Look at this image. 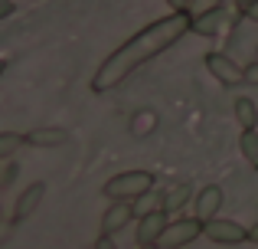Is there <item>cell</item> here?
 I'll return each instance as SVG.
<instances>
[{"instance_id": "cell-23", "label": "cell", "mask_w": 258, "mask_h": 249, "mask_svg": "<svg viewBox=\"0 0 258 249\" xmlns=\"http://www.w3.org/2000/svg\"><path fill=\"white\" fill-rule=\"evenodd\" d=\"M170 10H189V0H167Z\"/></svg>"}, {"instance_id": "cell-20", "label": "cell", "mask_w": 258, "mask_h": 249, "mask_svg": "<svg viewBox=\"0 0 258 249\" xmlns=\"http://www.w3.org/2000/svg\"><path fill=\"white\" fill-rule=\"evenodd\" d=\"M17 171H20V167L13 164V161L7 164V171H0V180H4V187H10V184H13V177H17Z\"/></svg>"}, {"instance_id": "cell-1", "label": "cell", "mask_w": 258, "mask_h": 249, "mask_svg": "<svg viewBox=\"0 0 258 249\" xmlns=\"http://www.w3.org/2000/svg\"><path fill=\"white\" fill-rule=\"evenodd\" d=\"M186 33H193V13L189 10H170L167 17L147 23L144 30H138L131 39H124V43L95 69L92 92L118 89V85L124 82V79H131L141 66H147L151 59H157L160 53H167L170 46H176Z\"/></svg>"}, {"instance_id": "cell-10", "label": "cell", "mask_w": 258, "mask_h": 249, "mask_svg": "<svg viewBox=\"0 0 258 249\" xmlns=\"http://www.w3.org/2000/svg\"><path fill=\"white\" fill-rule=\"evenodd\" d=\"M226 23H229L226 7H213V10H206V13H193V30L203 33V36H213V33H219Z\"/></svg>"}, {"instance_id": "cell-2", "label": "cell", "mask_w": 258, "mask_h": 249, "mask_svg": "<svg viewBox=\"0 0 258 249\" xmlns=\"http://www.w3.org/2000/svg\"><path fill=\"white\" fill-rule=\"evenodd\" d=\"M154 184H157V177H154L151 171H121V174H114V177L105 180L101 193H105L111 204H138L144 193L154 190Z\"/></svg>"}, {"instance_id": "cell-6", "label": "cell", "mask_w": 258, "mask_h": 249, "mask_svg": "<svg viewBox=\"0 0 258 249\" xmlns=\"http://www.w3.org/2000/svg\"><path fill=\"white\" fill-rule=\"evenodd\" d=\"M46 200V180H33V184H26L23 190L17 193V200H13V213L10 220L13 223H23V220H30L33 213L39 210V204Z\"/></svg>"}, {"instance_id": "cell-25", "label": "cell", "mask_w": 258, "mask_h": 249, "mask_svg": "<svg viewBox=\"0 0 258 249\" xmlns=\"http://www.w3.org/2000/svg\"><path fill=\"white\" fill-rule=\"evenodd\" d=\"M4 72H7V63H4V59H0V76H4Z\"/></svg>"}, {"instance_id": "cell-18", "label": "cell", "mask_w": 258, "mask_h": 249, "mask_svg": "<svg viewBox=\"0 0 258 249\" xmlns=\"http://www.w3.org/2000/svg\"><path fill=\"white\" fill-rule=\"evenodd\" d=\"M13 226H17V223H13V220H7V217H0V246H4V243H7V239H10V233H13Z\"/></svg>"}, {"instance_id": "cell-22", "label": "cell", "mask_w": 258, "mask_h": 249, "mask_svg": "<svg viewBox=\"0 0 258 249\" xmlns=\"http://www.w3.org/2000/svg\"><path fill=\"white\" fill-rule=\"evenodd\" d=\"M13 10H17V7H13V0H0V20H7Z\"/></svg>"}, {"instance_id": "cell-13", "label": "cell", "mask_w": 258, "mask_h": 249, "mask_svg": "<svg viewBox=\"0 0 258 249\" xmlns=\"http://www.w3.org/2000/svg\"><path fill=\"white\" fill-rule=\"evenodd\" d=\"M232 112H235V118H239L242 131H255V128H258V105L248 95H239V98H235Z\"/></svg>"}, {"instance_id": "cell-28", "label": "cell", "mask_w": 258, "mask_h": 249, "mask_svg": "<svg viewBox=\"0 0 258 249\" xmlns=\"http://www.w3.org/2000/svg\"><path fill=\"white\" fill-rule=\"evenodd\" d=\"M0 187H4V180H0Z\"/></svg>"}, {"instance_id": "cell-26", "label": "cell", "mask_w": 258, "mask_h": 249, "mask_svg": "<svg viewBox=\"0 0 258 249\" xmlns=\"http://www.w3.org/2000/svg\"><path fill=\"white\" fill-rule=\"evenodd\" d=\"M141 249H157V246H141Z\"/></svg>"}, {"instance_id": "cell-21", "label": "cell", "mask_w": 258, "mask_h": 249, "mask_svg": "<svg viewBox=\"0 0 258 249\" xmlns=\"http://www.w3.org/2000/svg\"><path fill=\"white\" fill-rule=\"evenodd\" d=\"M95 249H118V243H114V236H98L95 239Z\"/></svg>"}, {"instance_id": "cell-15", "label": "cell", "mask_w": 258, "mask_h": 249, "mask_svg": "<svg viewBox=\"0 0 258 249\" xmlns=\"http://www.w3.org/2000/svg\"><path fill=\"white\" fill-rule=\"evenodd\" d=\"M23 144H26V138L20 131H0V161H10Z\"/></svg>"}, {"instance_id": "cell-16", "label": "cell", "mask_w": 258, "mask_h": 249, "mask_svg": "<svg viewBox=\"0 0 258 249\" xmlns=\"http://www.w3.org/2000/svg\"><path fill=\"white\" fill-rule=\"evenodd\" d=\"M226 0H193L189 4V13H206V10H213V7H222Z\"/></svg>"}, {"instance_id": "cell-5", "label": "cell", "mask_w": 258, "mask_h": 249, "mask_svg": "<svg viewBox=\"0 0 258 249\" xmlns=\"http://www.w3.org/2000/svg\"><path fill=\"white\" fill-rule=\"evenodd\" d=\"M203 236L213 239L219 246H239V243H248V230L235 220H222V217H213L203 223Z\"/></svg>"}, {"instance_id": "cell-9", "label": "cell", "mask_w": 258, "mask_h": 249, "mask_svg": "<svg viewBox=\"0 0 258 249\" xmlns=\"http://www.w3.org/2000/svg\"><path fill=\"white\" fill-rule=\"evenodd\" d=\"M134 204H111L105 213H101V236H114V233H121L124 226L134 223Z\"/></svg>"}, {"instance_id": "cell-4", "label": "cell", "mask_w": 258, "mask_h": 249, "mask_svg": "<svg viewBox=\"0 0 258 249\" xmlns=\"http://www.w3.org/2000/svg\"><path fill=\"white\" fill-rule=\"evenodd\" d=\"M203 63H206L209 76H213L219 85H229V89H235V85L245 82V72H242V66L232 63V59H229L226 53H219V49L206 53V56H203Z\"/></svg>"}, {"instance_id": "cell-7", "label": "cell", "mask_w": 258, "mask_h": 249, "mask_svg": "<svg viewBox=\"0 0 258 249\" xmlns=\"http://www.w3.org/2000/svg\"><path fill=\"white\" fill-rule=\"evenodd\" d=\"M167 223H170V213H164V210H151L144 217H138V226H134L138 246H157V239L164 236Z\"/></svg>"}, {"instance_id": "cell-24", "label": "cell", "mask_w": 258, "mask_h": 249, "mask_svg": "<svg viewBox=\"0 0 258 249\" xmlns=\"http://www.w3.org/2000/svg\"><path fill=\"white\" fill-rule=\"evenodd\" d=\"M248 243H258V220L248 226Z\"/></svg>"}, {"instance_id": "cell-29", "label": "cell", "mask_w": 258, "mask_h": 249, "mask_svg": "<svg viewBox=\"0 0 258 249\" xmlns=\"http://www.w3.org/2000/svg\"><path fill=\"white\" fill-rule=\"evenodd\" d=\"M189 4H193V0H189Z\"/></svg>"}, {"instance_id": "cell-17", "label": "cell", "mask_w": 258, "mask_h": 249, "mask_svg": "<svg viewBox=\"0 0 258 249\" xmlns=\"http://www.w3.org/2000/svg\"><path fill=\"white\" fill-rule=\"evenodd\" d=\"M242 72H245V82L248 85H258V59H252L248 66H242Z\"/></svg>"}, {"instance_id": "cell-27", "label": "cell", "mask_w": 258, "mask_h": 249, "mask_svg": "<svg viewBox=\"0 0 258 249\" xmlns=\"http://www.w3.org/2000/svg\"><path fill=\"white\" fill-rule=\"evenodd\" d=\"M255 59H258V49H255Z\"/></svg>"}, {"instance_id": "cell-8", "label": "cell", "mask_w": 258, "mask_h": 249, "mask_svg": "<svg viewBox=\"0 0 258 249\" xmlns=\"http://www.w3.org/2000/svg\"><path fill=\"white\" fill-rule=\"evenodd\" d=\"M222 200H226V193H222V187L219 184H206L203 190H196V197H193V217L196 220H213V217H219V210H222Z\"/></svg>"}, {"instance_id": "cell-19", "label": "cell", "mask_w": 258, "mask_h": 249, "mask_svg": "<svg viewBox=\"0 0 258 249\" xmlns=\"http://www.w3.org/2000/svg\"><path fill=\"white\" fill-rule=\"evenodd\" d=\"M242 13L258 23V0H242Z\"/></svg>"}, {"instance_id": "cell-12", "label": "cell", "mask_w": 258, "mask_h": 249, "mask_svg": "<svg viewBox=\"0 0 258 249\" xmlns=\"http://www.w3.org/2000/svg\"><path fill=\"white\" fill-rule=\"evenodd\" d=\"M189 197H193V187H189V184H176V187H170V190L160 197V210H164V213H176V210H183V207L189 204Z\"/></svg>"}, {"instance_id": "cell-14", "label": "cell", "mask_w": 258, "mask_h": 249, "mask_svg": "<svg viewBox=\"0 0 258 249\" xmlns=\"http://www.w3.org/2000/svg\"><path fill=\"white\" fill-rule=\"evenodd\" d=\"M239 151H242V158L258 171V128L255 131H242L239 134Z\"/></svg>"}, {"instance_id": "cell-11", "label": "cell", "mask_w": 258, "mask_h": 249, "mask_svg": "<svg viewBox=\"0 0 258 249\" xmlns=\"http://www.w3.org/2000/svg\"><path fill=\"white\" fill-rule=\"evenodd\" d=\"M30 147H62L69 141V131L66 128H33V131L23 134Z\"/></svg>"}, {"instance_id": "cell-3", "label": "cell", "mask_w": 258, "mask_h": 249, "mask_svg": "<svg viewBox=\"0 0 258 249\" xmlns=\"http://www.w3.org/2000/svg\"><path fill=\"white\" fill-rule=\"evenodd\" d=\"M203 236V220H196V217H176L167 223V230H164V236L157 239V249H183V246H189L193 239H200Z\"/></svg>"}]
</instances>
